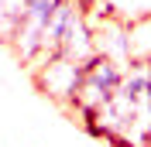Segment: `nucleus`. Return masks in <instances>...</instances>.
I'll return each mask as SVG.
<instances>
[{
    "mask_svg": "<svg viewBox=\"0 0 151 147\" xmlns=\"http://www.w3.org/2000/svg\"><path fill=\"white\" fill-rule=\"evenodd\" d=\"M28 72H31V79H35L38 92H45L52 103H58L62 110H69L72 99H76V92H79L86 65L72 62V58H65V55H45V58H38Z\"/></svg>",
    "mask_w": 151,
    "mask_h": 147,
    "instance_id": "obj_2",
    "label": "nucleus"
},
{
    "mask_svg": "<svg viewBox=\"0 0 151 147\" xmlns=\"http://www.w3.org/2000/svg\"><path fill=\"white\" fill-rule=\"evenodd\" d=\"M148 86H151V82H148Z\"/></svg>",
    "mask_w": 151,
    "mask_h": 147,
    "instance_id": "obj_9",
    "label": "nucleus"
},
{
    "mask_svg": "<svg viewBox=\"0 0 151 147\" xmlns=\"http://www.w3.org/2000/svg\"><path fill=\"white\" fill-rule=\"evenodd\" d=\"M55 55H65L72 58V62H89V58L96 55V38H93V24L86 21V14L79 10L72 17V24L65 28V34L58 38V48H55Z\"/></svg>",
    "mask_w": 151,
    "mask_h": 147,
    "instance_id": "obj_5",
    "label": "nucleus"
},
{
    "mask_svg": "<svg viewBox=\"0 0 151 147\" xmlns=\"http://www.w3.org/2000/svg\"><path fill=\"white\" fill-rule=\"evenodd\" d=\"M24 4L28 0H0V41H10L24 17Z\"/></svg>",
    "mask_w": 151,
    "mask_h": 147,
    "instance_id": "obj_6",
    "label": "nucleus"
},
{
    "mask_svg": "<svg viewBox=\"0 0 151 147\" xmlns=\"http://www.w3.org/2000/svg\"><path fill=\"white\" fill-rule=\"evenodd\" d=\"M120 82H124V65L113 62V58H106V55H93L86 62L83 82H79V92H76L69 113H76L79 123H83V120H93L96 113L113 99V92L120 89Z\"/></svg>",
    "mask_w": 151,
    "mask_h": 147,
    "instance_id": "obj_1",
    "label": "nucleus"
},
{
    "mask_svg": "<svg viewBox=\"0 0 151 147\" xmlns=\"http://www.w3.org/2000/svg\"><path fill=\"white\" fill-rule=\"evenodd\" d=\"M110 7H113V17L127 21V24L151 17V0H110Z\"/></svg>",
    "mask_w": 151,
    "mask_h": 147,
    "instance_id": "obj_7",
    "label": "nucleus"
},
{
    "mask_svg": "<svg viewBox=\"0 0 151 147\" xmlns=\"http://www.w3.org/2000/svg\"><path fill=\"white\" fill-rule=\"evenodd\" d=\"M79 4H89V0H79Z\"/></svg>",
    "mask_w": 151,
    "mask_h": 147,
    "instance_id": "obj_8",
    "label": "nucleus"
},
{
    "mask_svg": "<svg viewBox=\"0 0 151 147\" xmlns=\"http://www.w3.org/2000/svg\"><path fill=\"white\" fill-rule=\"evenodd\" d=\"M55 7H58V0H28V4H24V17H21L14 38L7 41V45L14 48V55L28 65V69L41 58L45 28H48V21H52V14H55Z\"/></svg>",
    "mask_w": 151,
    "mask_h": 147,
    "instance_id": "obj_3",
    "label": "nucleus"
},
{
    "mask_svg": "<svg viewBox=\"0 0 151 147\" xmlns=\"http://www.w3.org/2000/svg\"><path fill=\"white\" fill-rule=\"evenodd\" d=\"M93 38H96V55H106L113 62L127 65L134 58L131 51V24L120 17H106L93 28Z\"/></svg>",
    "mask_w": 151,
    "mask_h": 147,
    "instance_id": "obj_4",
    "label": "nucleus"
}]
</instances>
